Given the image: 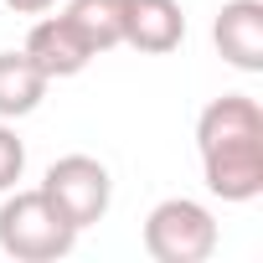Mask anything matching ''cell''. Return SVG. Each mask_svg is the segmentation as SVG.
Masks as SVG:
<instances>
[{"label": "cell", "mask_w": 263, "mask_h": 263, "mask_svg": "<svg viewBox=\"0 0 263 263\" xmlns=\"http://www.w3.org/2000/svg\"><path fill=\"white\" fill-rule=\"evenodd\" d=\"M78 242V227L47 201V191H6L0 201V253L16 263H57Z\"/></svg>", "instance_id": "2"}, {"label": "cell", "mask_w": 263, "mask_h": 263, "mask_svg": "<svg viewBox=\"0 0 263 263\" xmlns=\"http://www.w3.org/2000/svg\"><path fill=\"white\" fill-rule=\"evenodd\" d=\"M186 42L181 0H124V47L145 57H165Z\"/></svg>", "instance_id": "5"}, {"label": "cell", "mask_w": 263, "mask_h": 263, "mask_svg": "<svg viewBox=\"0 0 263 263\" xmlns=\"http://www.w3.org/2000/svg\"><path fill=\"white\" fill-rule=\"evenodd\" d=\"M0 6H11L16 16H47V11L57 6V0H0Z\"/></svg>", "instance_id": "11"}, {"label": "cell", "mask_w": 263, "mask_h": 263, "mask_svg": "<svg viewBox=\"0 0 263 263\" xmlns=\"http://www.w3.org/2000/svg\"><path fill=\"white\" fill-rule=\"evenodd\" d=\"M21 171H26V145L16 140L11 119H0V196L21 181Z\"/></svg>", "instance_id": "10"}, {"label": "cell", "mask_w": 263, "mask_h": 263, "mask_svg": "<svg viewBox=\"0 0 263 263\" xmlns=\"http://www.w3.org/2000/svg\"><path fill=\"white\" fill-rule=\"evenodd\" d=\"M145 253L155 263H206L217 253V217L191 196H165L145 217Z\"/></svg>", "instance_id": "3"}, {"label": "cell", "mask_w": 263, "mask_h": 263, "mask_svg": "<svg viewBox=\"0 0 263 263\" xmlns=\"http://www.w3.org/2000/svg\"><path fill=\"white\" fill-rule=\"evenodd\" d=\"M212 42L237 72H263V0H227L212 21Z\"/></svg>", "instance_id": "6"}, {"label": "cell", "mask_w": 263, "mask_h": 263, "mask_svg": "<svg viewBox=\"0 0 263 263\" xmlns=\"http://www.w3.org/2000/svg\"><path fill=\"white\" fill-rule=\"evenodd\" d=\"M42 72H47V83H62V78H78L88 62H93V52L83 47V36L62 21V16H42L36 26H31V36H26V47H21Z\"/></svg>", "instance_id": "7"}, {"label": "cell", "mask_w": 263, "mask_h": 263, "mask_svg": "<svg viewBox=\"0 0 263 263\" xmlns=\"http://www.w3.org/2000/svg\"><path fill=\"white\" fill-rule=\"evenodd\" d=\"M196 155L206 191L222 201L263 196V108L248 93H222L196 119Z\"/></svg>", "instance_id": "1"}, {"label": "cell", "mask_w": 263, "mask_h": 263, "mask_svg": "<svg viewBox=\"0 0 263 263\" xmlns=\"http://www.w3.org/2000/svg\"><path fill=\"white\" fill-rule=\"evenodd\" d=\"M62 21L83 36V47L93 57L124 47V0H67Z\"/></svg>", "instance_id": "9"}, {"label": "cell", "mask_w": 263, "mask_h": 263, "mask_svg": "<svg viewBox=\"0 0 263 263\" xmlns=\"http://www.w3.org/2000/svg\"><path fill=\"white\" fill-rule=\"evenodd\" d=\"M47 72L26 52H0V119H26L47 98Z\"/></svg>", "instance_id": "8"}, {"label": "cell", "mask_w": 263, "mask_h": 263, "mask_svg": "<svg viewBox=\"0 0 263 263\" xmlns=\"http://www.w3.org/2000/svg\"><path fill=\"white\" fill-rule=\"evenodd\" d=\"M47 201L83 232L93 222H103L108 201H114V181H108V165L93 160V155H62L47 165V181H42Z\"/></svg>", "instance_id": "4"}]
</instances>
